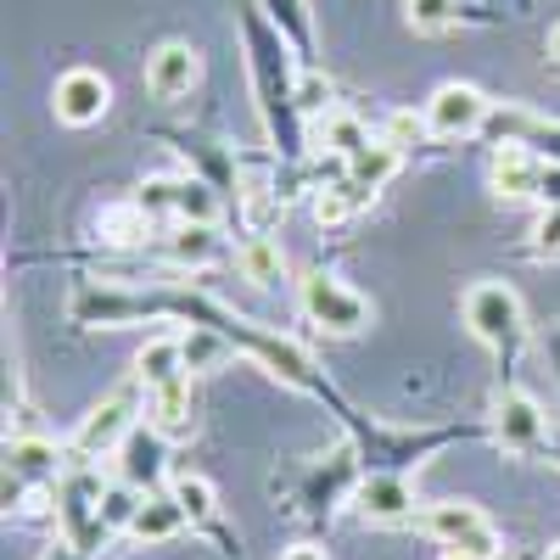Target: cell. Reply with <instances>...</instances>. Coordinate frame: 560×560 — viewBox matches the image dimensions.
I'll list each match as a JSON object with an SVG mask.
<instances>
[{"label": "cell", "instance_id": "obj_1", "mask_svg": "<svg viewBox=\"0 0 560 560\" xmlns=\"http://www.w3.org/2000/svg\"><path fill=\"white\" fill-rule=\"evenodd\" d=\"M242 34H247V62H253V90H258V113L264 129L275 140L280 158H303L308 140H303V113H298V51L280 34L253 0H242Z\"/></svg>", "mask_w": 560, "mask_h": 560}, {"label": "cell", "instance_id": "obj_2", "mask_svg": "<svg viewBox=\"0 0 560 560\" xmlns=\"http://www.w3.org/2000/svg\"><path fill=\"white\" fill-rule=\"evenodd\" d=\"M465 325H471L477 342L493 348L499 364H516V353L527 348V308L504 280H477L465 292Z\"/></svg>", "mask_w": 560, "mask_h": 560}, {"label": "cell", "instance_id": "obj_3", "mask_svg": "<svg viewBox=\"0 0 560 560\" xmlns=\"http://www.w3.org/2000/svg\"><path fill=\"white\" fill-rule=\"evenodd\" d=\"M298 308H303L308 325H319V331H331V337H359V331H370V319H376L370 298H359L348 280L325 275V269H308L298 280Z\"/></svg>", "mask_w": 560, "mask_h": 560}, {"label": "cell", "instance_id": "obj_4", "mask_svg": "<svg viewBox=\"0 0 560 560\" xmlns=\"http://www.w3.org/2000/svg\"><path fill=\"white\" fill-rule=\"evenodd\" d=\"M140 393H147V387H140V382H124L113 398H102L96 409H90L84 420H79V432H73V454L79 459H102V454H118L124 448V438L140 427Z\"/></svg>", "mask_w": 560, "mask_h": 560}, {"label": "cell", "instance_id": "obj_5", "mask_svg": "<svg viewBox=\"0 0 560 560\" xmlns=\"http://www.w3.org/2000/svg\"><path fill=\"white\" fill-rule=\"evenodd\" d=\"M493 107L499 102H488L477 84H438L432 90V102L420 107L427 113V129L438 135V140H454V135H477V129H488V118H493Z\"/></svg>", "mask_w": 560, "mask_h": 560}, {"label": "cell", "instance_id": "obj_6", "mask_svg": "<svg viewBox=\"0 0 560 560\" xmlns=\"http://www.w3.org/2000/svg\"><path fill=\"white\" fill-rule=\"evenodd\" d=\"M493 438L510 454H544L549 448V415H544V404L516 393V387H504L493 398Z\"/></svg>", "mask_w": 560, "mask_h": 560}, {"label": "cell", "instance_id": "obj_7", "mask_svg": "<svg viewBox=\"0 0 560 560\" xmlns=\"http://www.w3.org/2000/svg\"><path fill=\"white\" fill-rule=\"evenodd\" d=\"M51 107H57V118H62L68 129H90V124L107 118L113 84H107V73H96V68H68V73L57 79V90H51Z\"/></svg>", "mask_w": 560, "mask_h": 560}, {"label": "cell", "instance_id": "obj_8", "mask_svg": "<svg viewBox=\"0 0 560 560\" xmlns=\"http://www.w3.org/2000/svg\"><path fill=\"white\" fill-rule=\"evenodd\" d=\"M118 482H129L140 493H158L163 482H174L168 477V438L152 427V420H140V427L124 438V448H118Z\"/></svg>", "mask_w": 560, "mask_h": 560}, {"label": "cell", "instance_id": "obj_9", "mask_svg": "<svg viewBox=\"0 0 560 560\" xmlns=\"http://www.w3.org/2000/svg\"><path fill=\"white\" fill-rule=\"evenodd\" d=\"M353 504H359L364 522H382V527L420 516V499H415V488H409L404 471H370V477L353 488Z\"/></svg>", "mask_w": 560, "mask_h": 560}, {"label": "cell", "instance_id": "obj_10", "mask_svg": "<svg viewBox=\"0 0 560 560\" xmlns=\"http://www.w3.org/2000/svg\"><path fill=\"white\" fill-rule=\"evenodd\" d=\"M488 135L499 147H527L544 163H560V118H538L533 107H493Z\"/></svg>", "mask_w": 560, "mask_h": 560}, {"label": "cell", "instance_id": "obj_11", "mask_svg": "<svg viewBox=\"0 0 560 560\" xmlns=\"http://www.w3.org/2000/svg\"><path fill=\"white\" fill-rule=\"evenodd\" d=\"M197 79H202V57H197V45H185V39H163L158 51L147 57V90L158 102L191 96Z\"/></svg>", "mask_w": 560, "mask_h": 560}, {"label": "cell", "instance_id": "obj_12", "mask_svg": "<svg viewBox=\"0 0 560 560\" xmlns=\"http://www.w3.org/2000/svg\"><path fill=\"white\" fill-rule=\"evenodd\" d=\"M538 179H544V158L527 152V147H499L493 163H488V185L499 202H527L538 197Z\"/></svg>", "mask_w": 560, "mask_h": 560}, {"label": "cell", "instance_id": "obj_13", "mask_svg": "<svg viewBox=\"0 0 560 560\" xmlns=\"http://www.w3.org/2000/svg\"><path fill=\"white\" fill-rule=\"evenodd\" d=\"M420 527H427L443 549H459V544H471V538H482L493 522L482 516V510L471 504V499H438V504H427L420 510Z\"/></svg>", "mask_w": 560, "mask_h": 560}, {"label": "cell", "instance_id": "obj_14", "mask_svg": "<svg viewBox=\"0 0 560 560\" xmlns=\"http://www.w3.org/2000/svg\"><path fill=\"white\" fill-rule=\"evenodd\" d=\"M158 253L174 269H208V264H219V230L213 224H179L174 219L168 236H158Z\"/></svg>", "mask_w": 560, "mask_h": 560}, {"label": "cell", "instance_id": "obj_15", "mask_svg": "<svg viewBox=\"0 0 560 560\" xmlns=\"http://www.w3.org/2000/svg\"><path fill=\"white\" fill-rule=\"evenodd\" d=\"M147 420L174 443V438H191L197 432V415H191V376L185 382H168L158 393H147Z\"/></svg>", "mask_w": 560, "mask_h": 560}, {"label": "cell", "instance_id": "obj_16", "mask_svg": "<svg viewBox=\"0 0 560 560\" xmlns=\"http://www.w3.org/2000/svg\"><path fill=\"white\" fill-rule=\"evenodd\" d=\"M185 527H191V522H185V510H179L174 493H147V499H140V510H135V522H129V538L135 544H168Z\"/></svg>", "mask_w": 560, "mask_h": 560}, {"label": "cell", "instance_id": "obj_17", "mask_svg": "<svg viewBox=\"0 0 560 560\" xmlns=\"http://www.w3.org/2000/svg\"><path fill=\"white\" fill-rule=\"evenodd\" d=\"M191 370H185V348H179V337H152L147 348L135 353V382L147 387V393H158V387H168V382H185Z\"/></svg>", "mask_w": 560, "mask_h": 560}, {"label": "cell", "instance_id": "obj_18", "mask_svg": "<svg viewBox=\"0 0 560 560\" xmlns=\"http://www.w3.org/2000/svg\"><path fill=\"white\" fill-rule=\"evenodd\" d=\"M96 236H102V247H147L152 213L140 208V202H107L96 213Z\"/></svg>", "mask_w": 560, "mask_h": 560}, {"label": "cell", "instance_id": "obj_19", "mask_svg": "<svg viewBox=\"0 0 560 560\" xmlns=\"http://www.w3.org/2000/svg\"><path fill=\"white\" fill-rule=\"evenodd\" d=\"M236 269H242L247 287H275L280 269H287V253H280L275 236H247V242L236 247Z\"/></svg>", "mask_w": 560, "mask_h": 560}, {"label": "cell", "instance_id": "obj_20", "mask_svg": "<svg viewBox=\"0 0 560 560\" xmlns=\"http://www.w3.org/2000/svg\"><path fill=\"white\" fill-rule=\"evenodd\" d=\"M264 18L287 34V45L303 57V68H308V57H314V18H308V0H264Z\"/></svg>", "mask_w": 560, "mask_h": 560}, {"label": "cell", "instance_id": "obj_21", "mask_svg": "<svg viewBox=\"0 0 560 560\" xmlns=\"http://www.w3.org/2000/svg\"><path fill=\"white\" fill-rule=\"evenodd\" d=\"M364 202H370V191L342 174V179H331V185H319V191H314V219H319L325 230H331V224H348Z\"/></svg>", "mask_w": 560, "mask_h": 560}, {"label": "cell", "instance_id": "obj_22", "mask_svg": "<svg viewBox=\"0 0 560 560\" xmlns=\"http://www.w3.org/2000/svg\"><path fill=\"white\" fill-rule=\"evenodd\" d=\"M398 163H404V152H398V147H387V140L376 135V147H364V152H359L353 163H342V168H348V179H353V185H364V191L376 197L382 185L398 174Z\"/></svg>", "mask_w": 560, "mask_h": 560}, {"label": "cell", "instance_id": "obj_23", "mask_svg": "<svg viewBox=\"0 0 560 560\" xmlns=\"http://www.w3.org/2000/svg\"><path fill=\"white\" fill-rule=\"evenodd\" d=\"M7 465H12L18 482H45V477H57L62 454H57V443H45V438H18L7 448Z\"/></svg>", "mask_w": 560, "mask_h": 560}, {"label": "cell", "instance_id": "obj_24", "mask_svg": "<svg viewBox=\"0 0 560 560\" xmlns=\"http://www.w3.org/2000/svg\"><path fill=\"white\" fill-rule=\"evenodd\" d=\"M179 348H185V370H213V364H224L230 353H236V342H230L224 331H213V325H185L179 331Z\"/></svg>", "mask_w": 560, "mask_h": 560}, {"label": "cell", "instance_id": "obj_25", "mask_svg": "<svg viewBox=\"0 0 560 560\" xmlns=\"http://www.w3.org/2000/svg\"><path fill=\"white\" fill-rule=\"evenodd\" d=\"M168 493L179 499V510H185V522H191V527H213V522H219V493H213L208 477L179 471V477L168 482Z\"/></svg>", "mask_w": 560, "mask_h": 560}, {"label": "cell", "instance_id": "obj_26", "mask_svg": "<svg viewBox=\"0 0 560 560\" xmlns=\"http://www.w3.org/2000/svg\"><path fill=\"white\" fill-rule=\"evenodd\" d=\"M325 147H331L342 163H353L364 147H376V135H370V124L353 118V113H325Z\"/></svg>", "mask_w": 560, "mask_h": 560}, {"label": "cell", "instance_id": "obj_27", "mask_svg": "<svg viewBox=\"0 0 560 560\" xmlns=\"http://www.w3.org/2000/svg\"><path fill=\"white\" fill-rule=\"evenodd\" d=\"M174 219H179V224H213V219H219V197H213V185H208V179H197V174H185V179H179Z\"/></svg>", "mask_w": 560, "mask_h": 560}, {"label": "cell", "instance_id": "obj_28", "mask_svg": "<svg viewBox=\"0 0 560 560\" xmlns=\"http://www.w3.org/2000/svg\"><path fill=\"white\" fill-rule=\"evenodd\" d=\"M140 488H129V482H113V488H102V533H129V522H135V510H140Z\"/></svg>", "mask_w": 560, "mask_h": 560}, {"label": "cell", "instance_id": "obj_29", "mask_svg": "<svg viewBox=\"0 0 560 560\" xmlns=\"http://www.w3.org/2000/svg\"><path fill=\"white\" fill-rule=\"evenodd\" d=\"M404 18L415 34H443L459 23V0H404Z\"/></svg>", "mask_w": 560, "mask_h": 560}, {"label": "cell", "instance_id": "obj_30", "mask_svg": "<svg viewBox=\"0 0 560 560\" xmlns=\"http://www.w3.org/2000/svg\"><path fill=\"white\" fill-rule=\"evenodd\" d=\"M427 135H432V129H427V113H409V107L387 113V124H382V140H387V147H398V152L420 147Z\"/></svg>", "mask_w": 560, "mask_h": 560}, {"label": "cell", "instance_id": "obj_31", "mask_svg": "<svg viewBox=\"0 0 560 560\" xmlns=\"http://www.w3.org/2000/svg\"><path fill=\"white\" fill-rule=\"evenodd\" d=\"M298 113H303V118L337 113V107H331V79H325L319 68H303V73H298Z\"/></svg>", "mask_w": 560, "mask_h": 560}, {"label": "cell", "instance_id": "obj_32", "mask_svg": "<svg viewBox=\"0 0 560 560\" xmlns=\"http://www.w3.org/2000/svg\"><path fill=\"white\" fill-rule=\"evenodd\" d=\"M135 202L147 208L152 219H168V213H174V202H179V179H147Z\"/></svg>", "mask_w": 560, "mask_h": 560}, {"label": "cell", "instance_id": "obj_33", "mask_svg": "<svg viewBox=\"0 0 560 560\" xmlns=\"http://www.w3.org/2000/svg\"><path fill=\"white\" fill-rule=\"evenodd\" d=\"M533 253L538 258H560V208H544L533 224Z\"/></svg>", "mask_w": 560, "mask_h": 560}, {"label": "cell", "instance_id": "obj_34", "mask_svg": "<svg viewBox=\"0 0 560 560\" xmlns=\"http://www.w3.org/2000/svg\"><path fill=\"white\" fill-rule=\"evenodd\" d=\"M538 202H544V208H560V163H544V179H538Z\"/></svg>", "mask_w": 560, "mask_h": 560}, {"label": "cell", "instance_id": "obj_35", "mask_svg": "<svg viewBox=\"0 0 560 560\" xmlns=\"http://www.w3.org/2000/svg\"><path fill=\"white\" fill-rule=\"evenodd\" d=\"M280 560H325V549H319V544H292Z\"/></svg>", "mask_w": 560, "mask_h": 560}, {"label": "cell", "instance_id": "obj_36", "mask_svg": "<svg viewBox=\"0 0 560 560\" xmlns=\"http://www.w3.org/2000/svg\"><path fill=\"white\" fill-rule=\"evenodd\" d=\"M544 51H549V62H555V68H560V23H555V28H549V34H544Z\"/></svg>", "mask_w": 560, "mask_h": 560}, {"label": "cell", "instance_id": "obj_37", "mask_svg": "<svg viewBox=\"0 0 560 560\" xmlns=\"http://www.w3.org/2000/svg\"><path fill=\"white\" fill-rule=\"evenodd\" d=\"M443 560H471V555H459V549H443Z\"/></svg>", "mask_w": 560, "mask_h": 560}, {"label": "cell", "instance_id": "obj_38", "mask_svg": "<svg viewBox=\"0 0 560 560\" xmlns=\"http://www.w3.org/2000/svg\"><path fill=\"white\" fill-rule=\"evenodd\" d=\"M544 560H560V544H555V549H549V555H544Z\"/></svg>", "mask_w": 560, "mask_h": 560}]
</instances>
